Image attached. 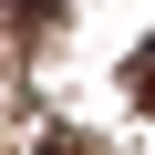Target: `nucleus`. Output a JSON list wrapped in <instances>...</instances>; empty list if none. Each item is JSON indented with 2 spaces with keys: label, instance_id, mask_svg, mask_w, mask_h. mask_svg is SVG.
Instances as JSON below:
<instances>
[{
  "label": "nucleus",
  "instance_id": "f257e3e1",
  "mask_svg": "<svg viewBox=\"0 0 155 155\" xmlns=\"http://www.w3.org/2000/svg\"><path fill=\"white\" fill-rule=\"evenodd\" d=\"M124 72H134V114L155 124V41H134V62H124Z\"/></svg>",
  "mask_w": 155,
  "mask_h": 155
},
{
  "label": "nucleus",
  "instance_id": "7ed1b4c3",
  "mask_svg": "<svg viewBox=\"0 0 155 155\" xmlns=\"http://www.w3.org/2000/svg\"><path fill=\"white\" fill-rule=\"evenodd\" d=\"M41 155H83V145H72V134H52V145H41Z\"/></svg>",
  "mask_w": 155,
  "mask_h": 155
},
{
  "label": "nucleus",
  "instance_id": "f03ea898",
  "mask_svg": "<svg viewBox=\"0 0 155 155\" xmlns=\"http://www.w3.org/2000/svg\"><path fill=\"white\" fill-rule=\"evenodd\" d=\"M0 11H11V21L31 31V21H52V11H62V0H0Z\"/></svg>",
  "mask_w": 155,
  "mask_h": 155
}]
</instances>
